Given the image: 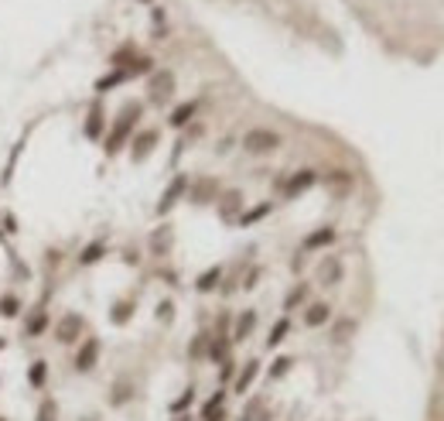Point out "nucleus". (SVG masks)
Returning <instances> with one entry per match:
<instances>
[{
    "instance_id": "16",
    "label": "nucleus",
    "mask_w": 444,
    "mask_h": 421,
    "mask_svg": "<svg viewBox=\"0 0 444 421\" xmlns=\"http://www.w3.org/2000/svg\"><path fill=\"white\" fill-rule=\"evenodd\" d=\"M219 285H222V267H219V264H212L209 271H202V274L195 278V288H198L202 295H209V291H215Z\"/></svg>"
},
{
    "instance_id": "13",
    "label": "nucleus",
    "mask_w": 444,
    "mask_h": 421,
    "mask_svg": "<svg viewBox=\"0 0 444 421\" xmlns=\"http://www.w3.org/2000/svg\"><path fill=\"white\" fill-rule=\"evenodd\" d=\"M335 226H318L315 233H308L304 236V250H321V247H332L335 243Z\"/></svg>"
},
{
    "instance_id": "3",
    "label": "nucleus",
    "mask_w": 444,
    "mask_h": 421,
    "mask_svg": "<svg viewBox=\"0 0 444 421\" xmlns=\"http://www.w3.org/2000/svg\"><path fill=\"white\" fill-rule=\"evenodd\" d=\"M188 185H191V182H188V175H175V178L168 182V189L161 192V203H158V216H168V212L175 209L178 203H181V199L188 196Z\"/></svg>"
},
{
    "instance_id": "20",
    "label": "nucleus",
    "mask_w": 444,
    "mask_h": 421,
    "mask_svg": "<svg viewBox=\"0 0 444 421\" xmlns=\"http://www.w3.org/2000/svg\"><path fill=\"white\" fill-rule=\"evenodd\" d=\"M229 342H233V339H229L226 332H219L215 339H209V360H212V363L229 360Z\"/></svg>"
},
{
    "instance_id": "14",
    "label": "nucleus",
    "mask_w": 444,
    "mask_h": 421,
    "mask_svg": "<svg viewBox=\"0 0 444 421\" xmlns=\"http://www.w3.org/2000/svg\"><path fill=\"white\" fill-rule=\"evenodd\" d=\"M318 281L321 285H339L342 281V260L339 257H325L318 264Z\"/></svg>"
},
{
    "instance_id": "23",
    "label": "nucleus",
    "mask_w": 444,
    "mask_h": 421,
    "mask_svg": "<svg viewBox=\"0 0 444 421\" xmlns=\"http://www.w3.org/2000/svg\"><path fill=\"white\" fill-rule=\"evenodd\" d=\"M308 302V285L301 281V285H294L290 291H287V298H284V312H294L297 305H304Z\"/></svg>"
},
{
    "instance_id": "21",
    "label": "nucleus",
    "mask_w": 444,
    "mask_h": 421,
    "mask_svg": "<svg viewBox=\"0 0 444 421\" xmlns=\"http://www.w3.org/2000/svg\"><path fill=\"white\" fill-rule=\"evenodd\" d=\"M287 332H290V318H277L273 322V329H270V336H266V349H277L284 339H287Z\"/></svg>"
},
{
    "instance_id": "8",
    "label": "nucleus",
    "mask_w": 444,
    "mask_h": 421,
    "mask_svg": "<svg viewBox=\"0 0 444 421\" xmlns=\"http://www.w3.org/2000/svg\"><path fill=\"white\" fill-rule=\"evenodd\" d=\"M243 216V192L240 189H229L219 196V219L222 223H236Z\"/></svg>"
},
{
    "instance_id": "27",
    "label": "nucleus",
    "mask_w": 444,
    "mask_h": 421,
    "mask_svg": "<svg viewBox=\"0 0 444 421\" xmlns=\"http://www.w3.org/2000/svg\"><path fill=\"white\" fill-rule=\"evenodd\" d=\"M222 408H226V391L219 387V391H215V394H212V398L202 404V418H212V415H219Z\"/></svg>"
},
{
    "instance_id": "28",
    "label": "nucleus",
    "mask_w": 444,
    "mask_h": 421,
    "mask_svg": "<svg viewBox=\"0 0 444 421\" xmlns=\"http://www.w3.org/2000/svg\"><path fill=\"white\" fill-rule=\"evenodd\" d=\"M34 421H59V401H55V398H41Z\"/></svg>"
},
{
    "instance_id": "29",
    "label": "nucleus",
    "mask_w": 444,
    "mask_h": 421,
    "mask_svg": "<svg viewBox=\"0 0 444 421\" xmlns=\"http://www.w3.org/2000/svg\"><path fill=\"white\" fill-rule=\"evenodd\" d=\"M290 367H294V356H277L273 363H270V380H280V377H287L290 373Z\"/></svg>"
},
{
    "instance_id": "40",
    "label": "nucleus",
    "mask_w": 444,
    "mask_h": 421,
    "mask_svg": "<svg viewBox=\"0 0 444 421\" xmlns=\"http://www.w3.org/2000/svg\"><path fill=\"white\" fill-rule=\"evenodd\" d=\"M202 421H226V411H219V415H212V418H202Z\"/></svg>"
},
{
    "instance_id": "37",
    "label": "nucleus",
    "mask_w": 444,
    "mask_h": 421,
    "mask_svg": "<svg viewBox=\"0 0 444 421\" xmlns=\"http://www.w3.org/2000/svg\"><path fill=\"white\" fill-rule=\"evenodd\" d=\"M158 318H161V322H171V318H175V305H171V302H161V305H158Z\"/></svg>"
},
{
    "instance_id": "7",
    "label": "nucleus",
    "mask_w": 444,
    "mask_h": 421,
    "mask_svg": "<svg viewBox=\"0 0 444 421\" xmlns=\"http://www.w3.org/2000/svg\"><path fill=\"white\" fill-rule=\"evenodd\" d=\"M311 185H318V172H315V168H301V172H294V175L287 178L284 196H287V199H297V196H304Z\"/></svg>"
},
{
    "instance_id": "6",
    "label": "nucleus",
    "mask_w": 444,
    "mask_h": 421,
    "mask_svg": "<svg viewBox=\"0 0 444 421\" xmlns=\"http://www.w3.org/2000/svg\"><path fill=\"white\" fill-rule=\"evenodd\" d=\"M158 141H161V137H158V130H140V134L130 141V161H134V165L147 161V158H151V151L158 147Z\"/></svg>"
},
{
    "instance_id": "12",
    "label": "nucleus",
    "mask_w": 444,
    "mask_h": 421,
    "mask_svg": "<svg viewBox=\"0 0 444 421\" xmlns=\"http://www.w3.org/2000/svg\"><path fill=\"white\" fill-rule=\"evenodd\" d=\"M171 243H175V233H171V226H158V229L151 233V254H154V257H168Z\"/></svg>"
},
{
    "instance_id": "17",
    "label": "nucleus",
    "mask_w": 444,
    "mask_h": 421,
    "mask_svg": "<svg viewBox=\"0 0 444 421\" xmlns=\"http://www.w3.org/2000/svg\"><path fill=\"white\" fill-rule=\"evenodd\" d=\"M253 329H257V312H253V309H246L243 316L236 318V329H233V336H229V339H233V342H246Z\"/></svg>"
},
{
    "instance_id": "5",
    "label": "nucleus",
    "mask_w": 444,
    "mask_h": 421,
    "mask_svg": "<svg viewBox=\"0 0 444 421\" xmlns=\"http://www.w3.org/2000/svg\"><path fill=\"white\" fill-rule=\"evenodd\" d=\"M171 93H175V76L168 72V69H161V72H154L151 76V83H147V96H151V103H168L171 100Z\"/></svg>"
},
{
    "instance_id": "4",
    "label": "nucleus",
    "mask_w": 444,
    "mask_h": 421,
    "mask_svg": "<svg viewBox=\"0 0 444 421\" xmlns=\"http://www.w3.org/2000/svg\"><path fill=\"white\" fill-rule=\"evenodd\" d=\"M86 332V318L79 316V312H69V316L62 318L59 325H55V339L62 342V346H72V342H79V336Z\"/></svg>"
},
{
    "instance_id": "18",
    "label": "nucleus",
    "mask_w": 444,
    "mask_h": 421,
    "mask_svg": "<svg viewBox=\"0 0 444 421\" xmlns=\"http://www.w3.org/2000/svg\"><path fill=\"white\" fill-rule=\"evenodd\" d=\"M103 130H106L103 106L92 103V110H89V116H86V137H89V141H99V137H103Z\"/></svg>"
},
{
    "instance_id": "39",
    "label": "nucleus",
    "mask_w": 444,
    "mask_h": 421,
    "mask_svg": "<svg viewBox=\"0 0 444 421\" xmlns=\"http://www.w3.org/2000/svg\"><path fill=\"white\" fill-rule=\"evenodd\" d=\"M257 278H260V271H250V278L243 281V288H246V291H250V288H257Z\"/></svg>"
},
{
    "instance_id": "35",
    "label": "nucleus",
    "mask_w": 444,
    "mask_h": 421,
    "mask_svg": "<svg viewBox=\"0 0 444 421\" xmlns=\"http://www.w3.org/2000/svg\"><path fill=\"white\" fill-rule=\"evenodd\" d=\"M0 316L3 318L21 316V302H17V298H10V295H7V298H0Z\"/></svg>"
},
{
    "instance_id": "34",
    "label": "nucleus",
    "mask_w": 444,
    "mask_h": 421,
    "mask_svg": "<svg viewBox=\"0 0 444 421\" xmlns=\"http://www.w3.org/2000/svg\"><path fill=\"white\" fill-rule=\"evenodd\" d=\"M191 404H195V387L181 391V398H178V401H171V411H175V415H181V411H184V408H191Z\"/></svg>"
},
{
    "instance_id": "33",
    "label": "nucleus",
    "mask_w": 444,
    "mask_h": 421,
    "mask_svg": "<svg viewBox=\"0 0 444 421\" xmlns=\"http://www.w3.org/2000/svg\"><path fill=\"white\" fill-rule=\"evenodd\" d=\"M48 329V316L41 312V309H34V316L28 318V336H38V332H45Z\"/></svg>"
},
{
    "instance_id": "32",
    "label": "nucleus",
    "mask_w": 444,
    "mask_h": 421,
    "mask_svg": "<svg viewBox=\"0 0 444 421\" xmlns=\"http://www.w3.org/2000/svg\"><path fill=\"white\" fill-rule=\"evenodd\" d=\"M120 83H127V72H123V69H116V72H109L106 79H99V83H96V90H99V93H106V90L120 86Z\"/></svg>"
},
{
    "instance_id": "1",
    "label": "nucleus",
    "mask_w": 444,
    "mask_h": 421,
    "mask_svg": "<svg viewBox=\"0 0 444 421\" xmlns=\"http://www.w3.org/2000/svg\"><path fill=\"white\" fill-rule=\"evenodd\" d=\"M140 113H144V106L140 103H127L123 110H120V116H116V123H113V130H109V137H106V147H103L106 158H116V154L127 147V141H130V134H134Z\"/></svg>"
},
{
    "instance_id": "15",
    "label": "nucleus",
    "mask_w": 444,
    "mask_h": 421,
    "mask_svg": "<svg viewBox=\"0 0 444 421\" xmlns=\"http://www.w3.org/2000/svg\"><path fill=\"white\" fill-rule=\"evenodd\" d=\"M328 318H332V305H325V302H315V305L304 309V325L308 329H321Z\"/></svg>"
},
{
    "instance_id": "24",
    "label": "nucleus",
    "mask_w": 444,
    "mask_h": 421,
    "mask_svg": "<svg viewBox=\"0 0 444 421\" xmlns=\"http://www.w3.org/2000/svg\"><path fill=\"white\" fill-rule=\"evenodd\" d=\"M209 332H198L195 339H191V346H188V360H205L209 356Z\"/></svg>"
},
{
    "instance_id": "19",
    "label": "nucleus",
    "mask_w": 444,
    "mask_h": 421,
    "mask_svg": "<svg viewBox=\"0 0 444 421\" xmlns=\"http://www.w3.org/2000/svg\"><path fill=\"white\" fill-rule=\"evenodd\" d=\"M134 309H137V302H134V298L113 302V309H109V322H113V325H127V322L134 318Z\"/></svg>"
},
{
    "instance_id": "41",
    "label": "nucleus",
    "mask_w": 444,
    "mask_h": 421,
    "mask_svg": "<svg viewBox=\"0 0 444 421\" xmlns=\"http://www.w3.org/2000/svg\"><path fill=\"white\" fill-rule=\"evenodd\" d=\"M3 346H7V342H3V339H0V349H3Z\"/></svg>"
},
{
    "instance_id": "31",
    "label": "nucleus",
    "mask_w": 444,
    "mask_h": 421,
    "mask_svg": "<svg viewBox=\"0 0 444 421\" xmlns=\"http://www.w3.org/2000/svg\"><path fill=\"white\" fill-rule=\"evenodd\" d=\"M103 254H106V243L103 240H96V243H89L86 250H83V257H79V264H96V260H103Z\"/></svg>"
},
{
    "instance_id": "22",
    "label": "nucleus",
    "mask_w": 444,
    "mask_h": 421,
    "mask_svg": "<svg viewBox=\"0 0 444 421\" xmlns=\"http://www.w3.org/2000/svg\"><path fill=\"white\" fill-rule=\"evenodd\" d=\"M195 110H198V100L181 103L175 113H171V120H168V123H171V127H188V123H191V116H195Z\"/></svg>"
},
{
    "instance_id": "11",
    "label": "nucleus",
    "mask_w": 444,
    "mask_h": 421,
    "mask_svg": "<svg viewBox=\"0 0 444 421\" xmlns=\"http://www.w3.org/2000/svg\"><path fill=\"white\" fill-rule=\"evenodd\" d=\"M188 199H191L195 206L215 203V199H219V182H215V178H205V182H198V185H188Z\"/></svg>"
},
{
    "instance_id": "42",
    "label": "nucleus",
    "mask_w": 444,
    "mask_h": 421,
    "mask_svg": "<svg viewBox=\"0 0 444 421\" xmlns=\"http://www.w3.org/2000/svg\"><path fill=\"white\" fill-rule=\"evenodd\" d=\"M140 3H151V0H140Z\"/></svg>"
},
{
    "instance_id": "25",
    "label": "nucleus",
    "mask_w": 444,
    "mask_h": 421,
    "mask_svg": "<svg viewBox=\"0 0 444 421\" xmlns=\"http://www.w3.org/2000/svg\"><path fill=\"white\" fill-rule=\"evenodd\" d=\"M270 209H273V203H260V206H253L250 212H243L236 223H240V226H253V223H260L264 216H270Z\"/></svg>"
},
{
    "instance_id": "26",
    "label": "nucleus",
    "mask_w": 444,
    "mask_h": 421,
    "mask_svg": "<svg viewBox=\"0 0 444 421\" xmlns=\"http://www.w3.org/2000/svg\"><path fill=\"white\" fill-rule=\"evenodd\" d=\"M130 398H134L130 380H116V384H113V398H109V404H113V408H120V404H127Z\"/></svg>"
},
{
    "instance_id": "2",
    "label": "nucleus",
    "mask_w": 444,
    "mask_h": 421,
    "mask_svg": "<svg viewBox=\"0 0 444 421\" xmlns=\"http://www.w3.org/2000/svg\"><path fill=\"white\" fill-rule=\"evenodd\" d=\"M277 147H280V134L270 127H253L243 134V151L250 154H273Z\"/></svg>"
},
{
    "instance_id": "9",
    "label": "nucleus",
    "mask_w": 444,
    "mask_h": 421,
    "mask_svg": "<svg viewBox=\"0 0 444 421\" xmlns=\"http://www.w3.org/2000/svg\"><path fill=\"white\" fill-rule=\"evenodd\" d=\"M99 339L96 336H89V339H83V346H79V353H76V370L79 373H89L92 367H96V360H99Z\"/></svg>"
},
{
    "instance_id": "38",
    "label": "nucleus",
    "mask_w": 444,
    "mask_h": 421,
    "mask_svg": "<svg viewBox=\"0 0 444 421\" xmlns=\"http://www.w3.org/2000/svg\"><path fill=\"white\" fill-rule=\"evenodd\" d=\"M219 377H222V380L236 377V363H233V360H222V370H219Z\"/></svg>"
},
{
    "instance_id": "30",
    "label": "nucleus",
    "mask_w": 444,
    "mask_h": 421,
    "mask_svg": "<svg viewBox=\"0 0 444 421\" xmlns=\"http://www.w3.org/2000/svg\"><path fill=\"white\" fill-rule=\"evenodd\" d=\"M28 380H31V387H45V380H48V363H45V360H34L31 370H28Z\"/></svg>"
},
{
    "instance_id": "10",
    "label": "nucleus",
    "mask_w": 444,
    "mask_h": 421,
    "mask_svg": "<svg viewBox=\"0 0 444 421\" xmlns=\"http://www.w3.org/2000/svg\"><path fill=\"white\" fill-rule=\"evenodd\" d=\"M260 367H264V363H260L257 356H253V360H246V363H243V370L233 377V391H236V394H246V391L253 387V380L260 377Z\"/></svg>"
},
{
    "instance_id": "36",
    "label": "nucleus",
    "mask_w": 444,
    "mask_h": 421,
    "mask_svg": "<svg viewBox=\"0 0 444 421\" xmlns=\"http://www.w3.org/2000/svg\"><path fill=\"white\" fill-rule=\"evenodd\" d=\"M349 332H355V322L352 318H346V322H339L335 325V332H332V342H346V336Z\"/></svg>"
}]
</instances>
